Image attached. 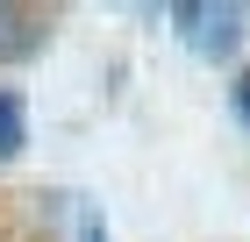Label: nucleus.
Masks as SVG:
<instances>
[{"instance_id": "5", "label": "nucleus", "mask_w": 250, "mask_h": 242, "mask_svg": "<svg viewBox=\"0 0 250 242\" xmlns=\"http://www.w3.org/2000/svg\"><path fill=\"white\" fill-rule=\"evenodd\" d=\"M79 242H107V228H100L93 214H86V221H79Z\"/></svg>"}, {"instance_id": "4", "label": "nucleus", "mask_w": 250, "mask_h": 242, "mask_svg": "<svg viewBox=\"0 0 250 242\" xmlns=\"http://www.w3.org/2000/svg\"><path fill=\"white\" fill-rule=\"evenodd\" d=\"M236 114H243V129H250V72L236 78Z\"/></svg>"}, {"instance_id": "3", "label": "nucleus", "mask_w": 250, "mask_h": 242, "mask_svg": "<svg viewBox=\"0 0 250 242\" xmlns=\"http://www.w3.org/2000/svg\"><path fill=\"white\" fill-rule=\"evenodd\" d=\"M21 149V93H0V157Z\"/></svg>"}, {"instance_id": "2", "label": "nucleus", "mask_w": 250, "mask_h": 242, "mask_svg": "<svg viewBox=\"0 0 250 242\" xmlns=\"http://www.w3.org/2000/svg\"><path fill=\"white\" fill-rule=\"evenodd\" d=\"M43 29L50 21L36 7H15V0H0V64H21V57L43 50Z\"/></svg>"}, {"instance_id": "1", "label": "nucleus", "mask_w": 250, "mask_h": 242, "mask_svg": "<svg viewBox=\"0 0 250 242\" xmlns=\"http://www.w3.org/2000/svg\"><path fill=\"white\" fill-rule=\"evenodd\" d=\"M172 21H179L193 57H229L236 36H243V7H193L186 0V7H172Z\"/></svg>"}]
</instances>
